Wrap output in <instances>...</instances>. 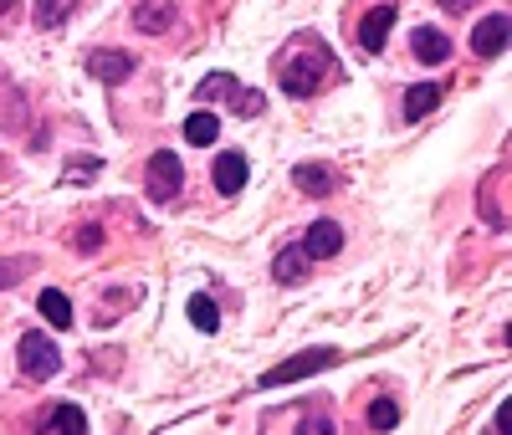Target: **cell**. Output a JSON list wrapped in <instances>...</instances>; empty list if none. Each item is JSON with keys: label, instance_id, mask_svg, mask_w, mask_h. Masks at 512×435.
<instances>
[{"label": "cell", "instance_id": "6da1fadb", "mask_svg": "<svg viewBox=\"0 0 512 435\" xmlns=\"http://www.w3.org/2000/svg\"><path fill=\"white\" fill-rule=\"evenodd\" d=\"M328 67H333V57L323 52V41H318V47H308L303 57L282 62V87H287L292 98H313V93H318V82L328 77Z\"/></svg>", "mask_w": 512, "mask_h": 435}, {"label": "cell", "instance_id": "7a4b0ae2", "mask_svg": "<svg viewBox=\"0 0 512 435\" xmlns=\"http://www.w3.org/2000/svg\"><path fill=\"white\" fill-rule=\"evenodd\" d=\"M338 364V348H303V354H292V359H282L277 369H267L262 379V389H277V384H292V379H308V374H318V369H333Z\"/></svg>", "mask_w": 512, "mask_h": 435}, {"label": "cell", "instance_id": "3957f363", "mask_svg": "<svg viewBox=\"0 0 512 435\" xmlns=\"http://www.w3.org/2000/svg\"><path fill=\"white\" fill-rule=\"evenodd\" d=\"M16 359H21L26 379H57L62 374V354H57V343L47 333H26L21 348H16Z\"/></svg>", "mask_w": 512, "mask_h": 435}, {"label": "cell", "instance_id": "277c9868", "mask_svg": "<svg viewBox=\"0 0 512 435\" xmlns=\"http://www.w3.org/2000/svg\"><path fill=\"white\" fill-rule=\"evenodd\" d=\"M195 93L210 98V103H231V108H241V113H262V98H256V93H241V82L226 77V72H210V77L195 87Z\"/></svg>", "mask_w": 512, "mask_h": 435}, {"label": "cell", "instance_id": "5b68a950", "mask_svg": "<svg viewBox=\"0 0 512 435\" xmlns=\"http://www.w3.org/2000/svg\"><path fill=\"white\" fill-rule=\"evenodd\" d=\"M180 185H185L180 154L159 149V154L149 159V200H175V195H180Z\"/></svg>", "mask_w": 512, "mask_h": 435}, {"label": "cell", "instance_id": "8992f818", "mask_svg": "<svg viewBox=\"0 0 512 435\" xmlns=\"http://www.w3.org/2000/svg\"><path fill=\"white\" fill-rule=\"evenodd\" d=\"M507 31H512V26H507V16H502V11L482 16V21H477V31H472V52H477V57H487V62H492V57H502V52H507Z\"/></svg>", "mask_w": 512, "mask_h": 435}, {"label": "cell", "instance_id": "52a82bcc", "mask_svg": "<svg viewBox=\"0 0 512 435\" xmlns=\"http://www.w3.org/2000/svg\"><path fill=\"white\" fill-rule=\"evenodd\" d=\"M395 21H400V6H374V11L359 21V47H364V52H384V36H390Z\"/></svg>", "mask_w": 512, "mask_h": 435}, {"label": "cell", "instance_id": "ba28073f", "mask_svg": "<svg viewBox=\"0 0 512 435\" xmlns=\"http://www.w3.org/2000/svg\"><path fill=\"white\" fill-rule=\"evenodd\" d=\"M303 251H308L313 261L338 256V251H344V226H338V221H313L308 236H303Z\"/></svg>", "mask_w": 512, "mask_h": 435}, {"label": "cell", "instance_id": "9c48e42d", "mask_svg": "<svg viewBox=\"0 0 512 435\" xmlns=\"http://www.w3.org/2000/svg\"><path fill=\"white\" fill-rule=\"evenodd\" d=\"M410 52H415V62H425V67H441V62L451 57V41H446V31H436V26H420V31L410 36Z\"/></svg>", "mask_w": 512, "mask_h": 435}, {"label": "cell", "instance_id": "30bf717a", "mask_svg": "<svg viewBox=\"0 0 512 435\" xmlns=\"http://www.w3.org/2000/svg\"><path fill=\"white\" fill-rule=\"evenodd\" d=\"M246 174H251V164H246V154L241 149H231V154H221L216 159V190L231 200V195H241L246 190Z\"/></svg>", "mask_w": 512, "mask_h": 435}, {"label": "cell", "instance_id": "8fae6325", "mask_svg": "<svg viewBox=\"0 0 512 435\" xmlns=\"http://www.w3.org/2000/svg\"><path fill=\"white\" fill-rule=\"evenodd\" d=\"M308 267H313V256L303 251V241H297V246H282V251H277V261H272V277L292 287V282H303V277H308Z\"/></svg>", "mask_w": 512, "mask_h": 435}, {"label": "cell", "instance_id": "7c38bea8", "mask_svg": "<svg viewBox=\"0 0 512 435\" xmlns=\"http://www.w3.org/2000/svg\"><path fill=\"white\" fill-rule=\"evenodd\" d=\"M441 93H446V87H436V82H415V87H405V123H420L431 108H441Z\"/></svg>", "mask_w": 512, "mask_h": 435}, {"label": "cell", "instance_id": "4fadbf2b", "mask_svg": "<svg viewBox=\"0 0 512 435\" xmlns=\"http://www.w3.org/2000/svg\"><path fill=\"white\" fill-rule=\"evenodd\" d=\"M88 72L113 87V82H123L128 72H134V57H128V52H93V57H88Z\"/></svg>", "mask_w": 512, "mask_h": 435}, {"label": "cell", "instance_id": "5bb4252c", "mask_svg": "<svg viewBox=\"0 0 512 435\" xmlns=\"http://www.w3.org/2000/svg\"><path fill=\"white\" fill-rule=\"evenodd\" d=\"M185 139H190L195 149H210V144H216V139H221V118H216V113H210V108H200V113H190V118H185Z\"/></svg>", "mask_w": 512, "mask_h": 435}, {"label": "cell", "instance_id": "9a60e30c", "mask_svg": "<svg viewBox=\"0 0 512 435\" xmlns=\"http://www.w3.org/2000/svg\"><path fill=\"white\" fill-rule=\"evenodd\" d=\"M88 430V415H82L77 405H57L47 420H41V435H82Z\"/></svg>", "mask_w": 512, "mask_h": 435}, {"label": "cell", "instance_id": "2e32d148", "mask_svg": "<svg viewBox=\"0 0 512 435\" xmlns=\"http://www.w3.org/2000/svg\"><path fill=\"white\" fill-rule=\"evenodd\" d=\"M292 180H297V190H303V195H328L333 190V174L323 164H297Z\"/></svg>", "mask_w": 512, "mask_h": 435}, {"label": "cell", "instance_id": "e0dca14e", "mask_svg": "<svg viewBox=\"0 0 512 435\" xmlns=\"http://www.w3.org/2000/svg\"><path fill=\"white\" fill-rule=\"evenodd\" d=\"M41 318H47L52 328H72V302H67V292H41Z\"/></svg>", "mask_w": 512, "mask_h": 435}, {"label": "cell", "instance_id": "ac0fdd59", "mask_svg": "<svg viewBox=\"0 0 512 435\" xmlns=\"http://www.w3.org/2000/svg\"><path fill=\"white\" fill-rule=\"evenodd\" d=\"M190 323H195L200 333H216V328H221V308H216L205 292H195V297H190Z\"/></svg>", "mask_w": 512, "mask_h": 435}, {"label": "cell", "instance_id": "d6986e66", "mask_svg": "<svg viewBox=\"0 0 512 435\" xmlns=\"http://www.w3.org/2000/svg\"><path fill=\"white\" fill-rule=\"evenodd\" d=\"M169 21H175V11H169V6H154V0L134 11V26H139L144 36H149V31H169Z\"/></svg>", "mask_w": 512, "mask_h": 435}, {"label": "cell", "instance_id": "ffe728a7", "mask_svg": "<svg viewBox=\"0 0 512 435\" xmlns=\"http://www.w3.org/2000/svg\"><path fill=\"white\" fill-rule=\"evenodd\" d=\"M72 16V0H36V26H62Z\"/></svg>", "mask_w": 512, "mask_h": 435}, {"label": "cell", "instance_id": "44dd1931", "mask_svg": "<svg viewBox=\"0 0 512 435\" xmlns=\"http://www.w3.org/2000/svg\"><path fill=\"white\" fill-rule=\"evenodd\" d=\"M400 425V405L395 400H374L369 405V430H395Z\"/></svg>", "mask_w": 512, "mask_h": 435}, {"label": "cell", "instance_id": "7402d4cb", "mask_svg": "<svg viewBox=\"0 0 512 435\" xmlns=\"http://www.w3.org/2000/svg\"><path fill=\"white\" fill-rule=\"evenodd\" d=\"M98 169H103V159L82 154V159H72V164H67V180H77V185H93V180H98Z\"/></svg>", "mask_w": 512, "mask_h": 435}, {"label": "cell", "instance_id": "603a6c76", "mask_svg": "<svg viewBox=\"0 0 512 435\" xmlns=\"http://www.w3.org/2000/svg\"><path fill=\"white\" fill-rule=\"evenodd\" d=\"M77 246H82V251H98V246H103V231H98V226H82V231H77Z\"/></svg>", "mask_w": 512, "mask_h": 435}, {"label": "cell", "instance_id": "cb8c5ba5", "mask_svg": "<svg viewBox=\"0 0 512 435\" xmlns=\"http://www.w3.org/2000/svg\"><path fill=\"white\" fill-rule=\"evenodd\" d=\"M21 272H26V261H0V287H11Z\"/></svg>", "mask_w": 512, "mask_h": 435}, {"label": "cell", "instance_id": "d4e9b609", "mask_svg": "<svg viewBox=\"0 0 512 435\" xmlns=\"http://www.w3.org/2000/svg\"><path fill=\"white\" fill-rule=\"evenodd\" d=\"M446 11H466V6H477V0H441Z\"/></svg>", "mask_w": 512, "mask_h": 435}, {"label": "cell", "instance_id": "484cf974", "mask_svg": "<svg viewBox=\"0 0 512 435\" xmlns=\"http://www.w3.org/2000/svg\"><path fill=\"white\" fill-rule=\"evenodd\" d=\"M11 6H16V0H0V16H6V11H11Z\"/></svg>", "mask_w": 512, "mask_h": 435}]
</instances>
